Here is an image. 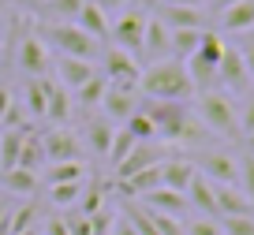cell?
Instances as JSON below:
<instances>
[{"instance_id":"f35d334b","label":"cell","mask_w":254,"mask_h":235,"mask_svg":"<svg viewBox=\"0 0 254 235\" xmlns=\"http://www.w3.org/2000/svg\"><path fill=\"white\" fill-rule=\"evenodd\" d=\"M224 235H254V217H221Z\"/></svg>"},{"instance_id":"d6986e66","label":"cell","mask_w":254,"mask_h":235,"mask_svg":"<svg viewBox=\"0 0 254 235\" xmlns=\"http://www.w3.org/2000/svg\"><path fill=\"white\" fill-rule=\"evenodd\" d=\"M142 209L168 213V217H183V209H187V194L168 190V187H153L150 194H142Z\"/></svg>"},{"instance_id":"ba28073f","label":"cell","mask_w":254,"mask_h":235,"mask_svg":"<svg viewBox=\"0 0 254 235\" xmlns=\"http://www.w3.org/2000/svg\"><path fill=\"white\" fill-rule=\"evenodd\" d=\"M138 78H142V71H138V60L131 53H124V49H109L105 53V82L109 86L138 90Z\"/></svg>"},{"instance_id":"f6af8a7d","label":"cell","mask_w":254,"mask_h":235,"mask_svg":"<svg viewBox=\"0 0 254 235\" xmlns=\"http://www.w3.org/2000/svg\"><path fill=\"white\" fill-rule=\"evenodd\" d=\"M239 53H243V63H247V75H251V82H254V41H247V45L239 49Z\"/></svg>"},{"instance_id":"4316f807","label":"cell","mask_w":254,"mask_h":235,"mask_svg":"<svg viewBox=\"0 0 254 235\" xmlns=\"http://www.w3.org/2000/svg\"><path fill=\"white\" fill-rule=\"evenodd\" d=\"M49 90H53V82H49V78H30V82H26V109H30L34 116H41V119H45Z\"/></svg>"},{"instance_id":"9a60e30c","label":"cell","mask_w":254,"mask_h":235,"mask_svg":"<svg viewBox=\"0 0 254 235\" xmlns=\"http://www.w3.org/2000/svg\"><path fill=\"white\" fill-rule=\"evenodd\" d=\"M217 23L224 34H247L254 30V0H236L224 11H217Z\"/></svg>"},{"instance_id":"681fc988","label":"cell","mask_w":254,"mask_h":235,"mask_svg":"<svg viewBox=\"0 0 254 235\" xmlns=\"http://www.w3.org/2000/svg\"><path fill=\"white\" fill-rule=\"evenodd\" d=\"M243 146H247V153L254 157V131H251V134H243Z\"/></svg>"},{"instance_id":"8d00e7d4","label":"cell","mask_w":254,"mask_h":235,"mask_svg":"<svg viewBox=\"0 0 254 235\" xmlns=\"http://www.w3.org/2000/svg\"><path fill=\"white\" fill-rule=\"evenodd\" d=\"M183 235H224V232H221V220H213V217H194L190 224H183Z\"/></svg>"},{"instance_id":"7402d4cb","label":"cell","mask_w":254,"mask_h":235,"mask_svg":"<svg viewBox=\"0 0 254 235\" xmlns=\"http://www.w3.org/2000/svg\"><path fill=\"white\" fill-rule=\"evenodd\" d=\"M112 134H116V127H112V119L109 116H90L86 119V142H90V149H94L97 157H105L109 153V146H112Z\"/></svg>"},{"instance_id":"d590c367","label":"cell","mask_w":254,"mask_h":235,"mask_svg":"<svg viewBox=\"0 0 254 235\" xmlns=\"http://www.w3.org/2000/svg\"><path fill=\"white\" fill-rule=\"evenodd\" d=\"M146 217H150V224L157 228V235H183L180 217H168V213H153V209H146Z\"/></svg>"},{"instance_id":"30bf717a","label":"cell","mask_w":254,"mask_h":235,"mask_svg":"<svg viewBox=\"0 0 254 235\" xmlns=\"http://www.w3.org/2000/svg\"><path fill=\"white\" fill-rule=\"evenodd\" d=\"M194 168H198V176H206L209 183H221V187H239V161H236L232 153H217V149L198 153Z\"/></svg>"},{"instance_id":"8992f818","label":"cell","mask_w":254,"mask_h":235,"mask_svg":"<svg viewBox=\"0 0 254 235\" xmlns=\"http://www.w3.org/2000/svg\"><path fill=\"white\" fill-rule=\"evenodd\" d=\"M217 82L224 86L228 97H247L254 90L251 75H247V63H243V53H239L236 45H224V56H221V63H217Z\"/></svg>"},{"instance_id":"6da1fadb","label":"cell","mask_w":254,"mask_h":235,"mask_svg":"<svg viewBox=\"0 0 254 235\" xmlns=\"http://www.w3.org/2000/svg\"><path fill=\"white\" fill-rule=\"evenodd\" d=\"M138 112L150 116L157 138L187 142V146H194V142L202 138V123L194 119V112L183 101H153V97H146V101H138Z\"/></svg>"},{"instance_id":"7c38bea8","label":"cell","mask_w":254,"mask_h":235,"mask_svg":"<svg viewBox=\"0 0 254 235\" xmlns=\"http://www.w3.org/2000/svg\"><path fill=\"white\" fill-rule=\"evenodd\" d=\"M41 149H45V165H64V161H82V146L79 138H75L71 131H64V127H56V131H49L45 138H41Z\"/></svg>"},{"instance_id":"5b68a950","label":"cell","mask_w":254,"mask_h":235,"mask_svg":"<svg viewBox=\"0 0 254 235\" xmlns=\"http://www.w3.org/2000/svg\"><path fill=\"white\" fill-rule=\"evenodd\" d=\"M146 11L142 8H127V11H120L116 19H112V26H109V34H112V45L116 49H124V53H142V38H146Z\"/></svg>"},{"instance_id":"5bb4252c","label":"cell","mask_w":254,"mask_h":235,"mask_svg":"<svg viewBox=\"0 0 254 235\" xmlns=\"http://www.w3.org/2000/svg\"><path fill=\"white\" fill-rule=\"evenodd\" d=\"M142 56H150L153 63H157V60H172V34H168V26L161 23L157 15H150V19H146Z\"/></svg>"},{"instance_id":"c3c4849f","label":"cell","mask_w":254,"mask_h":235,"mask_svg":"<svg viewBox=\"0 0 254 235\" xmlns=\"http://www.w3.org/2000/svg\"><path fill=\"white\" fill-rule=\"evenodd\" d=\"M8 105H11V94H8V90H0V116L8 112Z\"/></svg>"},{"instance_id":"836d02e7","label":"cell","mask_w":254,"mask_h":235,"mask_svg":"<svg viewBox=\"0 0 254 235\" xmlns=\"http://www.w3.org/2000/svg\"><path fill=\"white\" fill-rule=\"evenodd\" d=\"M86 0H45V11L56 19V23H75V15L82 11Z\"/></svg>"},{"instance_id":"e575fe53","label":"cell","mask_w":254,"mask_h":235,"mask_svg":"<svg viewBox=\"0 0 254 235\" xmlns=\"http://www.w3.org/2000/svg\"><path fill=\"white\" fill-rule=\"evenodd\" d=\"M239 190H243V198L254 205V157L251 153L239 157Z\"/></svg>"},{"instance_id":"ee69618b","label":"cell","mask_w":254,"mask_h":235,"mask_svg":"<svg viewBox=\"0 0 254 235\" xmlns=\"http://www.w3.org/2000/svg\"><path fill=\"white\" fill-rule=\"evenodd\" d=\"M45 235H71V228L64 224V217H53V220L45 224Z\"/></svg>"},{"instance_id":"2e32d148","label":"cell","mask_w":254,"mask_h":235,"mask_svg":"<svg viewBox=\"0 0 254 235\" xmlns=\"http://www.w3.org/2000/svg\"><path fill=\"white\" fill-rule=\"evenodd\" d=\"M161 172V187H168V190H180V194H187V187H190V179H194V161H183V157H168L165 165L157 168Z\"/></svg>"},{"instance_id":"d6a6232c","label":"cell","mask_w":254,"mask_h":235,"mask_svg":"<svg viewBox=\"0 0 254 235\" xmlns=\"http://www.w3.org/2000/svg\"><path fill=\"white\" fill-rule=\"evenodd\" d=\"M79 198H82V183H56V187H49V202L60 205V209L79 205Z\"/></svg>"},{"instance_id":"9c48e42d","label":"cell","mask_w":254,"mask_h":235,"mask_svg":"<svg viewBox=\"0 0 254 235\" xmlns=\"http://www.w3.org/2000/svg\"><path fill=\"white\" fill-rule=\"evenodd\" d=\"M168 161V146L165 142H135V149H131V157H127L124 165L116 168V179H131V176L146 172V168H157Z\"/></svg>"},{"instance_id":"ab89813d","label":"cell","mask_w":254,"mask_h":235,"mask_svg":"<svg viewBox=\"0 0 254 235\" xmlns=\"http://www.w3.org/2000/svg\"><path fill=\"white\" fill-rule=\"evenodd\" d=\"M79 202H82V213H79V217H94L97 209H105V190H101V187H90V190H82Z\"/></svg>"},{"instance_id":"f546056e","label":"cell","mask_w":254,"mask_h":235,"mask_svg":"<svg viewBox=\"0 0 254 235\" xmlns=\"http://www.w3.org/2000/svg\"><path fill=\"white\" fill-rule=\"evenodd\" d=\"M131 149H135V138H131V134L120 127V131L112 134V146H109V153H105V161H109L112 168H120L127 157H131Z\"/></svg>"},{"instance_id":"d4e9b609","label":"cell","mask_w":254,"mask_h":235,"mask_svg":"<svg viewBox=\"0 0 254 235\" xmlns=\"http://www.w3.org/2000/svg\"><path fill=\"white\" fill-rule=\"evenodd\" d=\"M67 116H71V94H67L60 82H53V90H49V105H45V119L64 123Z\"/></svg>"},{"instance_id":"277c9868","label":"cell","mask_w":254,"mask_h":235,"mask_svg":"<svg viewBox=\"0 0 254 235\" xmlns=\"http://www.w3.org/2000/svg\"><path fill=\"white\" fill-rule=\"evenodd\" d=\"M198 123L209 127V131H217V134H239V119H236L232 97L221 94V90L198 94Z\"/></svg>"},{"instance_id":"f1b7e54d","label":"cell","mask_w":254,"mask_h":235,"mask_svg":"<svg viewBox=\"0 0 254 235\" xmlns=\"http://www.w3.org/2000/svg\"><path fill=\"white\" fill-rule=\"evenodd\" d=\"M105 90H109V82H105L101 75H94V78L86 82V86H79V90H75V101H79V109H101Z\"/></svg>"},{"instance_id":"83f0119b","label":"cell","mask_w":254,"mask_h":235,"mask_svg":"<svg viewBox=\"0 0 254 235\" xmlns=\"http://www.w3.org/2000/svg\"><path fill=\"white\" fill-rule=\"evenodd\" d=\"M172 34V60H187V56H194V49H198L202 41V30H168Z\"/></svg>"},{"instance_id":"f907efd6","label":"cell","mask_w":254,"mask_h":235,"mask_svg":"<svg viewBox=\"0 0 254 235\" xmlns=\"http://www.w3.org/2000/svg\"><path fill=\"white\" fill-rule=\"evenodd\" d=\"M209 4H213V11H224L228 4H236V0H209Z\"/></svg>"},{"instance_id":"3957f363","label":"cell","mask_w":254,"mask_h":235,"mask_svg":"<svg viewBox=\"0 0 254 235\" xmlns=\"http://www.w3.org/2000/svg\"><path fill=\"white\" fill-rule=\"evenodd\" d=\"M34 34L53 49L56 56H75V60H94L97 41L82 34L75 23H34Z\"/></svg>"},{"instance_id":"ffe728a7","label":"cell","mask_w":254,"mask_h":235,"mask_svg":"<svg viewBox=\"0 0 254 235\" xmlns=\"http://www.w3.org/2000/svg\"><path fill=\"white\" fill-rule=\"evenodd\" d=\"M187 202L198 209V217H213V220H221V217H217V202H213V183H209L206 176L194 172V179H190V187H187Z\"/></svg>"},{"instance_id":"ac0fdd59","label":"cell","mask_w":254,"mask_h":235,"mask_svg":"<svg viewBox=\"0 0 254 235\" xmlns=\"http://www.w3.org/2000/svg\"><path fill=\"white\" fill-rule=\"evenodd\" d=\"M213 202H217V217H254V205L243 198L239 187H221V183H213Z\"/></svg>"},{"instance_id":"8fae6325","label":"cell","mask_w":254,"mask_h":235,"mask_svg":"<svg viewBox=\"0 0 254 235\" xmlns=\"http://www.w3.org/2000/svg\"><path fill=\"white\" fill-rule=\"evenodd\" d=\"M53 67H56V78L67 94H75L79 86H86L90 78L97 75L94 60H75V56H53Z\"/></svg>"},{"instance_id":"44dd1931","label":"cell","mask_w":254,"mask_h":235,"mask_svg":"<svg viewBox=\"0 0 254 235\" xmlns=\"http://www.w3.org/2000/svg\"><path fill=\"white\" fill-rule=\"evenodd\" d=\"M75 26H79L82 34H90L94 41H105V38H109V26H112V23H109V15H105L101 8H94V4L86 0V4H82V11L75 15Z\"/></svg>"},{"instance_id":"52a82bcc","label":"cell","mask_w":254,"mask_h":235,"mask_svg":"<svg viewBox=\"0 0 254 235\" xmlns=\"http://www.w3.org/2000/svg\"><path fill=\"white\" fill-rule=\"evenodd\" d=\"M15 60H19V67H23L30 78H45V75H49V67H53V53H49V45L34 34V26L23 34Z\"/></svg>"},{"instance_id":"484cf974","label":"cell","mask_w":254,"mask_h":235,"mask_svg":"<svg viewBox=\"0 0 254 235\" xmlns=\"http://www.w3.org/2000/svg\"><path fill=\"white\" fill-rule=\"evenodd\" d=\"M41 165H45V149H41V138L26 131L23 149H19V168H26V172H38Z\"/></svg>"},{"instance_id":"cb8c5ba5","label":"cell","mask_w":254,"mask_h":235,"mask_svg":"<svg viewBox=\"0 0 254 235\" xmlns=\"http://www.w3.org/2000/svg\"><path fill=\"white\" fill-rule=\"evenodd\" d=\"M86 179V165L82 161H64V165H49L45 172V183L56 187V183H82Z\"/></svg>"},{"instance_id":"7bdbcfd3","label":"cell","mask_w":254,"mask_h":235,"mask_svg":"<svg viewBox=\"0 0 254 235\" xmlns=\"http://www.w3.org/2000/svg\"><path fill=\"white\" fill-rule=\"evenodd\" d=\"M90 4H94V8H101L105 15H109V23L120 15V11H127V8H131V0H90Z\"/></svg>"},{"instance_id":"816d5d0a","label":"cell","mask_w":254,"mask_h":235,"mask_svg":"<svg viewBox=\"0 0 254 235\" xmlns=\"http://www.w3.org/2000/svg\"><path fill=\"white\" fill-rule=\"evenodd\" d=\"M19 235H38V228H26V232H19Z\"/></svg>"},{"instance_id":"60d3db41","label":"cell","mask_w":254,"mask_h":235,"mask_svg":"<svg viewBox=\"0 0 254 235\" xmlns=\"http://www.w3.org/2000/svg\"><path fill=\"white\" fill-rule=\"evenodd\" d=\"M236 119H239V134L254 131V90L243 97V109H236Z\"/></svg>"},{"instance_id":"1f68e13d","label":"cell","mask_w":254,"mask_h":235,"mask_svg":"<svg viewBox=\"0 0 254 235\" xmlns=\"http://www.w3.org/2000/svg\"><path fill=\"white\" fill-rule=\"evenodd\" d=\"M124 123H127L124 131L131 134L135 142H153V138H157V131H153V123H150V116H146V112H131Z\"/></svg>"},{"instance_id":"74e56055","label":"cell","mask_w":254,"mask_h":235,"mask_svg":"<svg viewBox=\"0 0 254 235\" xmlns=\"http://www.w3.org/2000/svg\"><path fill=\"white\" fill-rule=\"evenodd\" d=\"M90 235H112V224H116V213L112 209H97L94 217H86Z\"/></svg>"},{"instance_id":"603a6c76","label":"cell","mask_w":254,"mask_h":235,"mask_svg":"<svg viewBox=\"0 0 254 235\" xmlns=\"http://www.w3.org/2000/svg\"><path fill=\"white\" fill-rule=\"evenodd\" d=\"M221 56H224V38H221V30H202V41H198V49H194V60L217 67V63H221Z\"/></svg>"},{"instance_id":"4fadbf2b","label":"cell","mask_w":254,"mask_h":235,"mask_svg":"<svg viewBox=\"0 0 254 235\" xmlns=\"http://www.w3.org/2000/svg\"><path fill=\"white\" fill-rule=\"evenodd\" d=\"M157 19L168 30H206L202 8H183V4H157Z\"/></svg>"},{"instance_id":"bcb514c9","label":"cell","mask_w":254,"mask_h":235,"mask_svg":"<svg viewBox=\"0 0 254 235\" xmlns=\"http://www.w3.org/2000/svg\"><path fill=\"white\" fill-rule=\"evenodd\" d=\"M112 235H135L131 220H127V217H116V224H112Z\"/></svg>"},{"instance_id":"e0dca14e","label":"cell","mask_w":254,"mask_h":235,"mask_svg":"<svg viewBox=\"0 0 254 235\" xmlns=\"http://www.w3.org/2000/svg\"><path fill=\"white\" fill-rule=\"evenodd\" d=\"M131 112H138V90H120V86H109L101 97V116L109 119H127Z\"/></svg>"},{"instance_id":"b9f144b4","label":"cell","mask_w":254,"mask_h":235,"mask_svg":"<svg viewBox=\"0 0 254 235\" xmlns=\"http://www.w3.org/2000/svg\"><path fill=\"white\" fill-rule=\"evenodd\" d=\"M127 220H131V228H135V235H157V228L150 224V217H146V209H135V205H127Z\"/></svg>"},{"instance_id":"7a4b0ae2","label":"cell","mask_w":254,"mask_h":235,"mask_svg":"<svg viewBox=\"0 0 254 235\" xmlns=\"http://www.w3.org/2000/svg\"><path fill=\"white\" fill-rule=\"evenodd\" d=\"M138 90H142V97H153V101H187L194 94V86L187 78V67L180 60L150 63L142 71V78H138Z\"/></svg>"},{"instance_id":"4dcf8cb0","label":"cell","mask_w":254,"mask_h":235,"mask_svg":"<svg viewBox=\"0 0 254 235\" xmlns=\"http://www.w3.org/2000/svg\"><path fill=\"white\" fill-rule=\"evenodd\" d=\"M4 187L15 190V194H34V190H38V172L11 168V172H4Z\"/></svg>"},{"instance_id":"7dc6e473","label":"cell","mask_w":254,"mask_h":235,"mask_svg":"<svg viewBox=\"0 0 254 235\" xmlns=\"http://www.w3.org/2000/svg\"><path fill=\"white\" fill-rule=\"evenodd\" d=\"M157 4H183V8H202V0H157Z\"/></svg>"}]
</instances>
